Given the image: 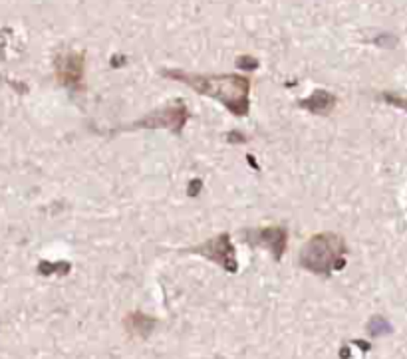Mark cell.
Listing matches in <instances>:
<instances>
[{"label": "cell", "mask_w": 407, "mask_h": 359, "mask_svg": "<svg viewBox=\"0 0 407 359\" xmlns=\"http://www.w3.org/2000/svg\"><path fill=\"white\" fill-rule=\"evenodd\" d=\"M167 78L179 79L187 84L189 88L209 96L213 100L221 101L226 110L235 113L238 117H245L250 110V81L245 76H235V74H223V76H201V74H187V72H163Z\"/></svg>", "instance_id": "1"}, {"label": "cell", "mask_w": 407, "mask_h": 359, "mask_svg": "<svg viewBox=\"0 0 407 359\" xmlns=\"http://www.w3.org/2000/svg\"><path fill=\"white\" fill-rule=\"evenodd\" d=\"M346 244L338 235L320 233L312 236L300 252V266L314 274H330L344 266Z\"/></svg>", "instance_id": "2"}, {"label": "cell", "mask_w": 407, "mask_h": 359, "mask_svg": "<svg viewBox=\"0 0 407 359\" xmlns=\"http://www.w3.org/2000/svg\"><path fill=\"white\" fill-rule=\"evenodd\" d=\"M189 119V110L183 101H175L173 105H165L157 112L148 113L143 119H137L127 129H169L173 133H181Z\"/></svg>", "instance_id": "3"}, {"label": "cell", "mask_w": 407, "mask_h": 359, "mask_svg": "<svg viewBox=\"0 0 407 359\" xmlns=\"http://www.w3.org/2000/svg\"><path fill=\"white\" fill-rule=\"evenodd\" d=\"M189 252H195V254H201L205 259L213 260L219 266H223L226 272H237L238 268L237 259H235V247H233L231 236L226 233L207 240L201 247L191 248Z\"/></svg>", "instance_id": "4"}, {"label": "cell", "mask_w": 407, "mask_h": 359, "mask_svg": "<svg viewBox=\"0 0 407 359\" xmlns=\"http://www.w3.org/2000/svg\"><path fill=\"white\" fill-rule=\"evenodd\" d=\"M58 81L70 90H84V54L66 52L56 60Z\"/></svg>", "instance_id": "5"}, {"label": "cell", "mask_w": 407, "mask_h": 359, "mask_svg": "<svg viewBox=\"0 0 407 359\" xmlns=\"http://www.w3.org/2000/svg\"><path fill=\"white\" fill-rule=\"evenodd\" d=\"M247 235L252 240V244L269 248L276 260L283 259L284 250H286V240H288V233L284 226H266V228H259V230H250Z\"/></svg>", "instance_id": "6"}, {"label": "cell", "mask_w": 407, "mask_h": 359, "mask_svg": "<svg viewBox=\"0 0 407 359\" xmlns=\"http://www.w3.org/2000/svg\"><path fill=\"white\" fill-rule=\"evenodd\" d=\"M302 110L314 113V115H328L334 105H336V98L326 90H316L314 93H310L308 98L298 103Z\"/></svg>", "instance_id": "7"}, {"label": "cell", "mask_w": 407, "mask_h": 359, "mask_svg": "<svg viewBox=\"0 0 407 359\" xmlns=\"http://www.w3.org/2000/svg\"><path fill=\"white\" fill-rule=\"evenodd\" d=\"M125 326L131 334H139V336H149V332L155 326V320L146 314H131L125 320Z\"/></svg>", "instance_id": "8"}, {"label": "cell", "mask_w": 407, "mask_h": 359, "mask_svg": "<svg viewBox=\"0 0 407 359\" xmlns=\"http://www.w3.org/2000/svg\"><path fill=\"white\" fill-rule=\"evenodd\" d=\"M203 189V181L201 179H193V183L189 185V195L191 197H197V192Z\"/></svg>", "instance_id": "9"}, {"label": "cell", "mask_w": 407, "mask_h": 359, "mask_svg": "<svg viewBox=\"0 0 407 359\" xmlns=\"http://www.w3.org/2000/svg\"><path fill=\"white\" fill-rule=\"evenodd\" d=\"M240 64H247L245 70H254V67H257V62L250 60V58H240V60H238V66H240Z\"/></svg>", "instance_id": "10"}]
</instances>
